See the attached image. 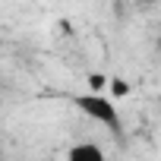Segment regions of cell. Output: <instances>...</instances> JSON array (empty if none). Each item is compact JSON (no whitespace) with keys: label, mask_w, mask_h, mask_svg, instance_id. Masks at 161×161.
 <instances>
[{"label":"cell","mask_w":161,"mask_h":161,"mask_svg":"<svg viewBox=\"0 0 161 161\" xmlns=\"http://www.w3.org/2000/svg\"><path fill=\"white\" fill-rule=\"evenodd\" d=\"M69 101H73V108L82 114V117H89L92 123L104 126L108 133H114V136L123 133V120H120L117 101H114L111 95L92 89V92H76V95H69Z\"/></svg>","instance_id":"6da1fadb"},{"label":"cell","mask_w":161,"mask_h":161,"mask_svg":"<svg viewBox=\"0 0 161 161\" xmlns=\"http://www.w3.org/2000/svg\"><path fill=\"white\" fill-rule=\"evenodd\" d=\"M63 161H111V158H108V152H104L101 145H95V142H76V145L66 148V158H63Z\"/></svg>","instance_id":"7a4b0ae2"},{"label":"cell","mask_w":161,"mask_h":161,"mask_svg":"<svg viewBox=\"0 0 161 161\" xmlns=\"http://www.w3.org/2000/svg\"><path fill=\"white\" fill-rule=\"evenodd\" d=\"M130 92V86L123 82V79H114V82H111V95H117V98H123Z\"/></svg>","instance_id":"3957f363"},{"label":"cell","mask_w":161,"mask_h":161,"mask_svg":"<svg viewBox=\"0 0 161 161\" xmlns=\"http://www.w3.org/2000/svg\"><path fill=\"white\" fill-rule=\"evenodd\" d=\"M142 3H158V0H142Z\"/></svg>","instance_id":"277c9868"},{"label":"cell","mask_w":161,"mask_h":161,"mask_svg":"<svg viewBox=\"0 0 161 161\" xmlns=\"http://www.w3.org/2000/svg\"><path fill=\"white\" fill-rule=\"evenodd\" d=\"M158 51H161V41H158Z\"/></svg>","instance_id":"5b68a950"}]
</instances>
